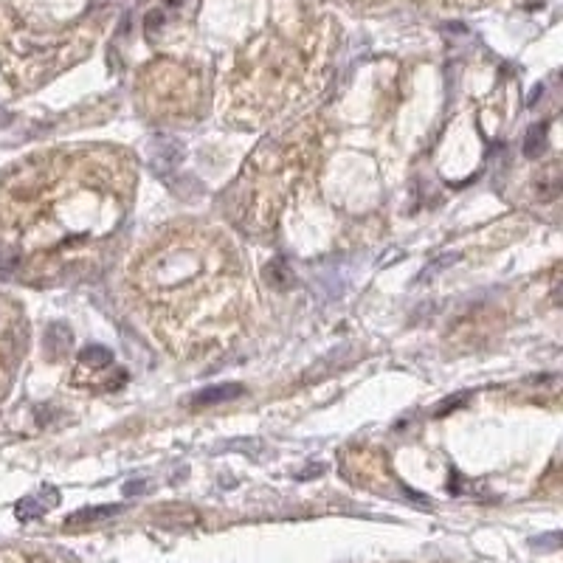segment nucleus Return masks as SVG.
Here are the masks:
<instances>
[{"instance_id": "1", "label": "nucleus", "mask_w": 563, "mask_h": 563, "mask_svg": "<svg viewBox=\"0 0 563 563\" xmlns=\"http://www.w3.org/2000/svg\"><path fill=\"white\" fill-rule=\"evenodd\" d=\"M121 284L147 332L183 361L231 346L251 313V274L243 251L214 223L161 226L130 257Z\"/></svg>"}, {"instance_id": "2", "label": "nucleus", "mask_w": 563, "mask_h": 563, "mask_svg": "<svg viewBox=\"0 0 563 563\" xmlns=\"http://www.w3.org/2000/svg\"><path fill=\"white\" fill-rule=\"evenodd\" d=\"M135 161L121 147H56L25 158L0 189V223L37 279H62L96 257L135 198Z\"/></svg>"}, {"instance_id": "3", "label": "nucleus", "mask_w": 563, "mask_h": 563, "mask_svg": "<svg viewBox=\"0 0 563 563\" xmlns=\"http://www.w3.org/2000/svg\"><path fill=\"white\" fill-rule=\"evenodd\" d=\"M332 34L315 23L271 28L223 68L217 104L234 127H268L313 99L324 85Z\"/></svg>"}, {"instance_id": "4", "label": "nucleus", "mask_w": 563, "mask_h": 563, "mask_svg": "<svg viewBox=\"0 0 563 563\" xmlns=\"http://www.w3.org/2000/svg\"><path fill=\"white\" fill-rule=\"evenodd\" d=\"M329 124L307 116L268 135L246 161L229 192L231 220L251 237H265L277 229L290 200L310 183L327 150Z\"/></svg>"}, {"instance_id": "5", "label": "nucleus", "mask_w": 563, "mask_h": 563, "mask_svg": "<svg viewBox=\"0 0 563 563\" xmlns=\"http://www.w3.org/2000/svg\"><path fill=\"white\" fill-rule=\"evenodd\" d=\"M135 99L152 121H189L203 104V76L189 65L155 59L138 73Z\"/></svg>"}, {"instance_id": "6", "label": "nucleus", "mask_w": 563, "mask_h": 563, "mask_svg": "<svg viewBox=\"0 0 563 563\" xmlns=\"http://www.w3.org/2000/svg\"><path fill=\"white\" fill-rule=\"evenodd\" d=\"M110 363H113V355H110L104 346H87V349L79 352L76 366H73V375H76V377H79V375H93V377H99Z\"/></svg>"}, {"instance_id": "7", "label": "nucleus", "mask_w": 563, "mask_h": 563, "mask_svg": "<svg viewBox=\"0 0 563 563\" xmlns=\"http://www.w3.org/2000/svg\"><path fill=\"white\" fill-rule=\"evenodd\" d=\"M243 389L240 386H217V389H206V392H200L198 394V403H217V400H229L231 394H240Z\"/></svg>"}]
</instances>
